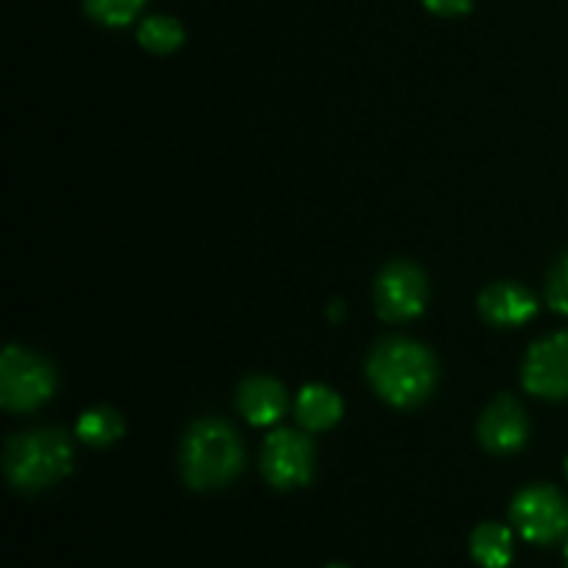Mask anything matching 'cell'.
<instances>
[{
    "instance_id": "cell-1",
    "label": "cell",
    "mask_w": 568,
    "mask_h": 568,
    "mask_svg": "<svg viewBox=\"0 0 568 568\" xmlns=\"http://www.w3.org/2000/svg\"><path fill=\"white\" fill-rule=\"evenodd\" d=\"M369 381L386 403L414 408L425 403L436 386V361L422 344L386 338L369 358Z\"/></svg>"
},
{
    "instance_id": "cell-2",
    "label": "cell",
    "mask_w": 568,
    "mask_h": 568,
    "mask_svg": "<svg viewBox=\"0 0 568 568\" xmlns=\"http://www.w3.org/2000/svg\"><path fill=\"white\" fill-rule=\"evenodd\" d=\"M242 444L233 427L225 422L203 419L192 425L183 438L181 469L192 488L209 491V488L227 486L242 471Z\"/></svg>"
},
{
    "instance_id": "cell-3",
    "label": "cell",
    "mask_w": 568,
    "mask_h": 568,
    "mask_svg": "<svg viewBox=\"0 0 568 568\" xmlns=\"http://www.w3.org/2000/svg\"><path fill=\"white\" fill-rule=\"evenodd\" d=\"M6 477L20 491L53 486L72 469V447L61 430L20 433L6 444Z\"/></svg>"
},
{
    "instance_id": "cell-4",
    "label": "cell",
    "mask_w": 568,
    "mask_h": 568,
    "mask_svg": "<svg viewBox=\"0 0 568 568\" xmlns=\"http://www.w3.org/2000/svg\"><path fill=\"white\" fill-rule=\"evenodd\" d=\"M55 392V372L39 355L6 347L0 358V403L9 410H33Z\"/></svg>"
},
{
    "instance_id": "cell-5",
    "label": "cell",
    "mask_w": 568,
    "mask_h": 568,
    "mask_svg": "<svg viewBox=\"0 0 568 568\" xmlns=\"http://www.w3.org/2000/svg\"><path fill=\"white\" fill-rule=\"evenodd\" d=\"M510 519L530 544H555L568 532V503L549 486L525 488L510 505Z\"/></svg>"
},
{
    "instance_id": "cell-6",
    "label": "cell",
    "mask_w": 568,
    "mask_h": 568,
    "mask_svg": "<svg viewBox=\"0 0 568 568\" xmlns=\"http://www.w3.org/2000/svg\"><path fill=\"white\" fill-rule=\"evenodd\" d=\"M427 300L425 275L408 261L388 264L375 286L377 314L388 322H408L422 314Z\"/></svg>"
},
{
    "instance_id": "cell-7",
    "label": "cell",
    "mask_w": 568,
    "mask_h": 568,
    "mask_svg": "<svg viewBox=\"0 0 568 568\" xmlns=\"http://www.w3.org/2000/svg\"><path fill=\"white\" fill-rule=\"evenodd\" d=\"M525 388L544 399L568 397V333L541 338L527 353L525 372H521Z\"/></svg>"
},
{
    "instance_id": "cell-8",
    "label": "cell",
    "mask_w": 568,
    "mask_h": 568,
    "mask_svg": "<svg viewBox=\"0 0 568 568\" xmlns=\"http://www.w3.org/2000/svg\"><path fill=\"white\" fill-rule=\"evenodd\" d=\"M314 447L294 430H277L264 444V475L275 488H297L311 480Z\"/></svg>"
},
{
    "instance_id": "cell-9",
    "label": "cell",
    "mask_w": 568,
    "mask_h": 568,
    "mask_svg": "<svg viewBox=\"0 0 568 568\" xmlns=\"http://www.w3.org/2000/svg\"><path fill=\"white\" fill-rule=\"evenodd\" d=\"M483 447L497 455H508L521 449L527 442V416L525 408L514 397H497L486 408L480 419Z\"/></svg>"
},
{
    "instance_id": "cell-10",
    "label": "cell",
    "mask_w": 568,
    "mask_h": 568,
    "mask_svg": "<svg viewBox=\"0 0 568 568\" xmlns=\"http://www.w3.org/2000/svg\"><path fill=\"white\" fill-rule=\"evenodd\" d=\"M480 314L491 325L516 327L536 316V300L516 283H494L480 294Z\"/></svg>"
},
{
    "instance_id": "cell-11",
    "label": "cell",
    "mask_w": 568,
    "mask_h": 568,
    "mask_svg": "<svg viewBox=\"0 0 568 568\" xmlns=\"http://www.w3.org/2000/svg\"><path fill=\"white\" fill-rule=\"evenodd\" d=\"M239 410L255 427L275 425L286 414V392L272 377H250L239 386Z\"/></svg>"
},
{
    "instance_id": "cell-12",
    "label": "cell",
    "mask_w": 568,
    "mask_h": 568,
    "mask_svg": "<svg viewBox=\"0 0 568 568\" xmlns=\"http://www.w3.org/2000/svg\"><path fill=\"white\" fill-rule=\"evenodd\" d=\"M342 399L336 392H331L327 386H305L300 392L297 405H294V414L297 422L311 433L327 430V427L336 425L342 419Z\"/></svg>"
},
{
    "instance_id": "cell-13",
    "label": "cell",
    "mask_w": 568,
    "mask_h": 568,
    "mask_svg": "<svg viewBox=\"0 0 568 568\" xmlns=\"http://www.w3.org/2000/svg\"><path fill=\"white\" fill-rule=\"evenodd\" d=\"M471 558L483 568H508L514 558V536L503 525H480L471 532Z\"/></svg>"
},
{
    "instance_id": "cell-14",
    "label": "cell",
    "mask_w": 568,
    "mask_h": 568,
    "mask_svg": "<svg viewBox=\"0 0 568 568\" xmlns=\"http://www.w3.org/2000/svg\"><path fill=\"white\" fill-rule=\"evenodd\" d=\"M78 438L87 442L89 447H109L122 436V419L116 410L111 408H94L78 419L75 427Z\"/></svg>"
},
{
    "instance_id": "cell-15",
    "label": "cell",
    "mask_w": 568,
    "mask_h": 568,
    "mask_svg": "<svg viewBox=\"0 0 568 568\" xmlns=\"http://www.w3.org/2000/svg\"><path fill=\"white\" fill-rule=\"evenodd\" d=\"M139 44L150 53H172L183 44L181 22L172 17H148L139 26Z\"/></svg>"
},
{
    "instance_id": "cell-16",
    "label": "cell",
    "mask_w": 568,
    "mask_h": 568,
    "mask_svg": "<svg viewBox=\"0 0 568 568\" xmlns=\"http://www.w3.org/2000/svg\"><path fill=\"white\" fill-rule=\"evenodd\" d=\"M148 0H83L89 14L109 28H122L142 11Z\"/></svg>"
},
{
    "instance_id": "cell-17",
    "label": "cell",
    "mask_w": 568,
    "mask_h": 568,
    "mask_svg": "<svg viewBox=\"0 0 568 568\" xmlns=\"http://www.w3.org/2000/svg\"><path fill=\"white\" fill-rule=\"evenodd\" d=\"M547 300L555 311L568 316V255L560 258V264L555 266L552 275H549Z\"/></svg>"
},
{
    "instance_id": "cell-18",
    "label": "cell",
    "mask_w": 568,
    "mask_h": 568,
    "mask_svg": "<svg viewBox=\"0 0 568 568\" xmlns=\"http://www.w3.org/2000/svg\"><path fill=\"white\" fill-rule=\"evenodd\" d=\"M425 6L438 17H458L471 9V0H425Z\"/></svg>"
},
{
    "instance_id": "cell-19",
    "label": "cell",
    "mask_w": 568,
    "mask_h": 568,
    "mask_svg": "<svg viewBox=\"0 0 568 568\" xmlns=\"http://www.w3.org/2000/svg\"><path fill=\"white\" fill-rule=\"evenodd\" d=\"M327 568H347V566H342V564H333V566H327Z\"/></svg>"
},
{
    "instance_id": "cell-20",
    "label": "cell",
    "mask_w": 568,
    "mask_h": 568,
    "mask_svg": "<svg viewBox=\"0 0 568 568\" xmlns=\"http://www.w3.org/2000/svg\"><path fill=\"white\" fill-rule=\"evenodd\" d=\"M566 568H568V544H566Z\"/></svg>"
},
{
    "instance_id": "cell-21",
    "label": "cell",
    "mask_w": 568,
    "mask_h": 568,
    "mask_svg": "<svg viewBox=\"0 0 568 568\" xmlns=\"http://www.w3.org/2000/svg\"><path fill=\"white\" fill-rule=\"evenodd\" d=\"M566 475H568V460H566Z\"/></svg>"
}]
</instances>
